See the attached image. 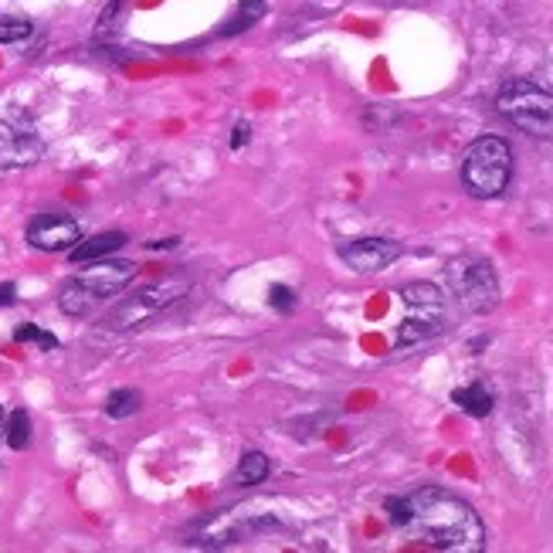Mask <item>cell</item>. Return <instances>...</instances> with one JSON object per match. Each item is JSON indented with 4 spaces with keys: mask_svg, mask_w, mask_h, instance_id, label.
I'll use <instances>...</instances> for the list:
<instances>
[{
    "mask_svg": "<svg viewBox=\"0 0 553 553\" xmlns=\"http://www.w3.org/2000/svg\"><path fill=\"white\" fill-rule=\"evenodd\" d=\"M7 431V445L14 448V452H24V448L31 445V414L24 411V408H17L11 418H7V425H4Z\"/></svg>",
    "mask_w": 553,
    "mask_h": 553,
    "instance_id": "obj_16",
    "label": "cell"
},
{
    "mask_svg": "<svg viewBox=\"0 0 553 553\" xmlns=\"http://www.w3.org/2000/svg\"><path fill=\"white\" fill-rule=\"evenodd\" d=\"M452 401L459 404L465 414H472V418H486L492 411V394L486 384H469V387H459V391H452Z\"/></svg>",
    "mask_w": 553,
    "mask_h": 553,
    "instance_id": "obj_12",
    "label": "cell"
},
{
    "mask_svg": "<svg viewBox=\"0 0 553 553\" xmlns=\"http://www.w3.org/2000/svg\"><path fill=\"white\" fill-rule=\"evenodd\" d=\"M269 479V459L262 452H248L245 459L238 462L235 469V482L238 486H258V482Z\"/></svg>",
    "mask_w": 553,
    "mask_h": 553,
    "instance_id": "obj_15",
    "label": "cell"
},
{
    "mask_svg": "<svg viewBox=\"0 0 553 553\" xmlns=\"http://www.w3.org/2000/svg\"><path fill=\"white\" fill-rule=\"evenodd\" d=\"M126 245V235L123 231H102V235H92V238H82L79 245L72 248V262L75 265H85V262H99L112 252Z\"/></svg>",
    "mask_w": 553,
    "mask_h": 553,
    "instance_id": "obj_11",
    "label": "cell"
},
{
    "mask_svg": "<svg viewBox=\"0 0 553 553\" xmlns=\"http://www.w3.org/2000/svg\"><path fill=\"white\" fill-rule=\"evenodd\" d=\"M499 116L540 140L553 136V92L530 79H509L496 95Z\"/></svg>",
    "mask_w": 553,
    "mask_h": 553,
    "instance_id": "obj_5",
    "label": "cell"
},
{
    "mask_svg": "<svg viewBox=\"0 0 553 553\" xmlns=\"http://www.w3.org/2000/svg\"><path fill=\"white\" fill-rule=\"evenodd\" d=\"M411 520L404 530L431 550L479 553L486 550V526L462 496L438 486H421L408 496Z\"/></svg>",
    "mask_w": 553,
    "mask_h": 553,
    "instance_id": "obj_1",
    "label": "cell"
},
{
    "mask_svg": "<svg viewBox=\"0 0 553 553\" xmlns=\"http://www.w3.org/2000/svg\"><path fill=\"white\" fill-rule=\"evenodd\" d=\"M269 302H272V309H279V313H289V309L296 306V292H292L289 285H272Z\"/></svg>",
    "mask_w": 553,
    "mask_h": 553,
    "instance_id": "obj_20",
    "label": "cell"
},
{
    "mask_svg": "<svg viewBox=\"0 0 553 553\" xmlns=\"http://www.w3.org/2000/svg\"><path fill=\"white\" fill-rule=\"evenodd\" d=\"M14 296H17V285H14V282H4V285H0V306H11Z\"/></svg>",
    "mask_w": 553,
    "mask_h": 553,
    "instance_id": "obj_22",
    "label": "cell"
},
{
    "mask_svg": "<svg viewBox=\"0 0 553 553\" xmlns=\"http://www.w3.org/2000/svg\"><path fill=\"white\" fill-rule=\"evenodd\" d=\"M41 153H45V143L24 112H11L0 119V170L31 167L41 160Z\"/></svg>",
    "mask_w": 553,
    "mask_h": 553,
    "instance_id": "obj_8",
    "label": "cell"
},
{
    "mask_svg": "<svg viewBox=\"0 0 553 553\" xmlns=\"http://www.w3.org/2000/svg\"><path fill=\"white\" fill-rule=\"evenodd\" d=\"M401 299L408 306V319L397 330V343L401 347H414V343H425L431 336L445 333L448 313H445V296L438 285L431 282H408L401 289Z\"/></svg>",
    "mask_w": 553,
    "mask_h": 553,
    "instance_id": "obj_7",
    "label": "cell"
},
{
    "mask_svg": "<svg viewBox=\"0 0 553 553\" xmlns=\"http://www.w3.org/2000/svg\"><path fill=\"white\" fill-rule=\"evenodd\" d=\"M28 241L38 252H72L82 241V228L68 214H41V218L31 221Z\"/></svg>",
    "mask_w": 553,
    "mask_h": 553,
    "instance_id": "obj_9",
    "label": "cell"
},
{
    "mask_svg": "<svg viewBox=\"0 0 553 553\" xmlns=\"http://www.w3.org/2000/svg\"><path fill=\"white\" fill-rule=\"evenodd\" d=\"M190 289L187 275H163V279L143 285L136 289L133 296H126L123 302H116V309H109L102 326L112 333H129V330H140L143 323L157 319L160 313H167L174 302L184 299V292Z\"/></svg>",
    "mask_w": 553,
    "mask_h": 553,
    "instance_id": "obj_4",
    "label": "cell"
},
{
    "mask_svg": "<svg viewBox=\"0 0 553 553\" xmlns=\"http://www.w3.org/2000/svg\"><path fill=\"white\" fill-rule=\"evenodd\" d=\"M248 136H252V126H248V123H238L235 129H231V150H241V146L248 143Z\"/></svg>",
    "mask_w": 553,
    "mask_h": 553,
    "instance_id": "obj_21",
    "label": "cell"
},
{
    "mask_svg": "<svg viewBox=\"0 0 553 553\" xmlns=\"http://www.w3.org/2000/svg\"><path fill=\"white\" fill-rule=\"evenodd\" d=\"M89 269H82L79 275H72L62 292H58V306L65 316H89L99 302L112 299L116 292H123L129 282L136 279V265L133 262H85Z\"/></svg>",
    "mask_w": 553,
    "mask_h": 553,
    "instance_id": "obj_2",
    "label": "cell"
},
{
    "mask_svg": "<svg viewBox=\"0 0 553 553\" xmlns=\"http://www.w3.org/2000/svg\"><path fill=\"white\" fill-rule=\"evenodd\" d=\"M140 404H143V394L136 391V387H119V391H112L106 397V414L123 421V418H133V414L140 411Z\"/></svg>",
    "mask_w": 553,
    "mask_h": 553,
    "instance_id": "obj_13",
    "label": "cell"
},
{
    "mask_svg": "<svg viewBox=\"0 0 553 553\" xmlns=\"http://www.w3.org/2000/svg\"><path fill=\"white\" fill-rule=\"evenodd\" d=\"M0 435H4V408H0Z\"/></svg>",
    "mask_w": 553,
    "mask_h": 553,
    "instance_id": "obj_23",
    "label": "cell"
},
{
    "mask_svg": "<svg viewBox=\"0 0 553 553\" xmlns=\"http://www.w3.org/2000/svg\"><path fill=\"white\" fill-rule=\"evenodd\" d=\"M34 34V24L28 17H0V45H17V41H28Z\"/></svg>",
    "mask_w": 553,
    "mask_h": 553,
    "instance_id": "obj_17",
    "label": "cell"
},
{
    "mask_svg": "<svg viewBox=\"0 0 553 553\" xmlns=\"http://www.w3.org/2000/svg\"><path fill=\"white\" fill-rule=\"evenodd\" d=\"M340 258L350 265L353 272H380L387 265H394L401 258V245L391 238H353L340 245Z\"/></svg>",
    "mask_w": 553,
    "mask_h": 553,
    "instance_id": "obj_10",
    "label": "cell"
},
{
    "mask_svg": "<svg viewBox=\"0 0 553 553\" xmlns=\"http://www.w3.org/2000/svg\"><path fill=\"white\" fill-rule=\"evenodd\" d=\"M445 279L459 306L472 316H486L499 306V279L496 269L479 255H459L445 265Z\"/></svg>",
    "mask_w": 553,
    "mask_h": 553,
    "instance_id": "obj_6",
    "label": "cell"
},
{
    "mask_svg": "<svg viewBox=\"0 0 553 553\" xmlns=\"http://www.w3.org/2000/svg\"><path fill=\"white\" fill-rule=\"evenodd\" d=\"M14 340L17 343H34V347H41V350H58V336L48 333V330H41V326H34V323L17 326Z\"/></svg>",
    "mask_w": 553,
    "mask_h": 553,
    "instance_id": "obj_18",
    "label": "cell"
},
{
    "mask_svg": "<svg viewBox=\"0 0 553 553\" xmlns=\"http://www.w3.org/2000/svg\"><path fill=\"white\" fill-rule=\"evenodd\" d=\"M513 180V150L499 136H482L462 157V184L479 201L503 197Z\"/></svg>",
    "mask_w": 553,
    "mask_h": 553,
    "instance_id": "obj_3",
    "label": "cell"
},
{
    "mask_svg": "<svg viewBox=\"0 0 553 553\" xmlns=\"http://www.w3.org/2000/svg\"><path fill=\"white\" fill-rule=\"evenodd\" d=\"M384 509H387V516H391V523L394 526H408V520H411V503H408V496H391L384 503Z\"/></svg>",
    "mask_w": 553,
    "mask_h": 553,
    "instance_id": "obj_19",
    "label": "cell"
},
{
    "mask_svg": "<svg viewBox=\"0 0 553 553\" xmlns=\"http://www.w3.org/2000/svg\"><path fill=\"white\" fill-rule=\"evenodd\" d=\"M265 14H269V4H265V0H238L235 17H231V21H228V28H221V34H231V31H245V28H252V24L262 21Z\"/></svg>",
    "mask_w": 553,
    "mask_h": 553,
    "instance_id": "obj_14",
    "label": "cell"
}]
</instances>
